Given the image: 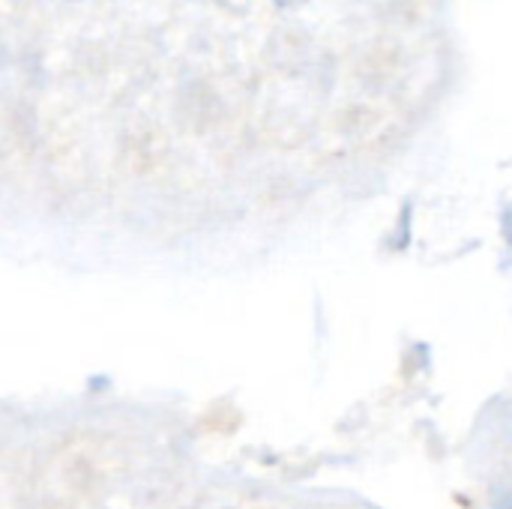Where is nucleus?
Masks as SVG:
<instances>
[{"label": "nucleus", "instance_id": "f257e3e1", "mask_svg": "<svg viewBox=\"0 0 512 509\" xmlns=\"http://www.w3.org/2000/svg\"><path fill=\"white\" fill-rule=\"evenodd\" d=\"M276 6H282V9H294V6H303V3H309V0H273Z\"/></svg>", "mask_w": 512, "mask_h": 509}]
</instances>
